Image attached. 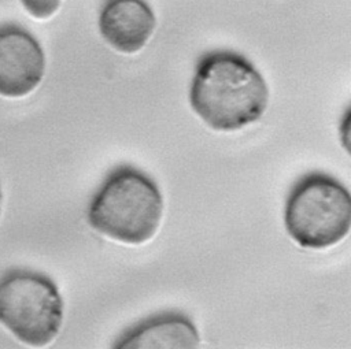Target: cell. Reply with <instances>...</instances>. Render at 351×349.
I'll list each match as a JSON object with an SVG mask.
<instances>
[{
	"label": "cell",
	"mask_w": 351,
	"mask_h": 349,
	"mask_svg": "<svg viewBox=\"0 0 351 349\" xmlns=\"http://www.w3.org/2000/svg\"><path fill=\"white\" fill-rule=\"evenodd\" d=\"M267 100L263 77L244 55L217 49L196 63L189 103L211 129L233 131L258 120Z\"/></svg>",
	"instance_id": "cell-1"
},
{
	"label": "cell",
	"mask_w": 351,
	"mask_h": 349,
	"mask_svg": "<svg viewBox=\"0 0 351 349\" xmlns=\"http://www.w3.org/2000/svg\"><path fill=\"white\" fill-rule=\"evenodd\" d=\"M162 214L163 198L155 181L123 164L114 168L93 194L88 223L112 240L137 245L155 234Z\"/></svg>",
	"instance_id": "cell-2"
},
{
	"label": "cell",
	"mask_w": 351,
	"mask_h": 349,
	"mask_svg": "<svg viewBox=\"0 0 351 349\" xmlns=\"http://www.w3.org/2000/svg\"><path fill=\"white\" fill-rule=\"evenodd\" d=\"M284 223L291 238L303 248L322 249L340 242L351 224L347 188L322 171L304 174L287 196Z\"/></svg>",
	"instance_id": "cell-3"
},
{
	"label": "cell",
	"mask_w": 351,
	"mask_h": 349,
	"mask_svg": "<svg viewBox=\"0 0 351 349\" xmlns=\"http://www.w3.org/2000/svg\"><path fill=\"white\" fill-rule=\"evenodd\" d=\"M63 322V301L55 282L32 270H10L0 278V323L30 346L49 344Z\"/></svg>",
	"instance_id": "cell-4"
},
{
	"label": "cell",
	"mask_w": 351,
	"mask_h": 349,
	"mask_svg": "<svg viewBox=\"0 0 351 349\" xmlns=\"http://www.w3.org/2000/svg\"><path fill=\"white\" fill-rule=\"evenodd\" d=\"M45 56L38 41L16 25L0 26V96L23 97L43 79Z\"/></svg>",
	"instance_id": "cell-5"
},
{
	"label": "cell",
	"mask_w": 351,
	"mask_h": 349,
	"mask_svg": "<svg viewBox=\"0 0 351 349\" xmlns=\"http://www.w3.org/2000/svg\"><path fill=\"white\" fill-rule=\"evenodd\" d=\"M155 15L145 0H104L99 29L103 38L122 53L138 52L155 29Z\"/></svg>",
	"instance_id": "cell-6"
},
{
	"label": "cell",
	"mask_w": 351,
	"mask_h": 349,
	"mask_svg": "<svg viewBox=\"0 0 351 349\" xmlns=\"http://www.w3.org/2000/svg\"><path fill=\"white\" fill-rule=\"evenodd\" d=\"M199 334L192 320L181 312L152 315L126 328L114 348L122 349H193Z\"/></svg>",
	"instance_id": "cell-7"
},
{
	"label": "cell",
	"mask_w": 351,
	"mask_h": 349,
	"mask_svg": "<svg viewBox=\"0 0 351 349\" xmlns=\"http://www.w3.org/2000/svg\"><path fill=\"white\" fill-rule=\"evenodd\" d=\"M23 7L36 18L44 19L56 12L62 0H21Z\"/></svg>",
	"instance_id": "cell-8"
},
{
	"label": "cell",
	"mask_w": 351,
	"mask_h": 349,
	"mask_svg": "<svg viewBox=\"0 0 351 349\" xmlns=\"http://www.w3.org/2000/svg\"><path fill=\"white\" fill-rule=\"evenodd\" d=\"M1 209H3V193L0 189V215H1Z\"/></svg>",
	"instance_id": "cell-9"
}]
</instances>
